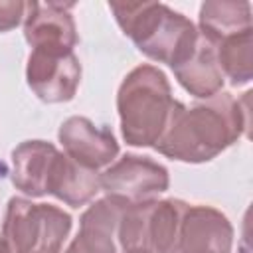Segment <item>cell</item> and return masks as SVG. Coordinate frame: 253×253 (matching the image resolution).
<instances>
[{
    "instance_id": "obj_1",
    "label": "cell",
    "mask_w": 253,
    "mask_h": 253,
    "mask_svg": "<svg viewBox=\"0 0 253 253\" xmlns=\"http://www.w3.org/2000/svg\"><path fill=\"white\" fill-rule=\"evenodd\" d=\"M125 32L138 47L174 69L186 63L196 51V32L188 20L160 4H113Z\"/></svg>"
},
{
    "instance_id": "obj_2",
    "label": "cell",
    "mask_w": 253,
    "mask_h": 253,
    "mask_svg": "<svg viewBox=\"0 0 253 253\" xmlns=\"http://www.w3.org/2000/svg\"><path fill=\"white\" fill-rule=\"evenodd\" d=\"M119 109L123 134L130 144L156 142L174 109L164 75L152 67L134 69L123 83Z\"/></svg>"
},
{
    "instance_id": "obj_3",
    "label": "cell",
    "mask_w": 253,
    "mask_h": 253,
    "mask_svg": "<svg viewBox=\"0 0 253 253\" xmlns=\"http://www.w3.org/2000/svg\"><path fill=\"white\" fill-rule=\"evenodd\" d=\"M69 215L55 208L12 200L4 227V239H0V251L57 253V247L69 231Z\"/></svg>"
},
{
    "instance_id": "obj_4",
    "label": "cell",
    "mask_w": 253,
    "mask_h": 253,
    "mask_svg": "<svg viewBox=\"0 0 253 253\" xmlns=\"http://www.w3.org/2000/svg\"><path fill=\"white\" fill-rule=\"evenodd\" d=\"M103 188L113 194L115 200L128 206V202L144 200L156 192H162L168 186L166 170L140 156H125L115 168L107 170Z\"/></svg>"
},
{
    "instance_id": "obj_5",
    "label": "cell",
    "mask_w": 253,
    "mask_h": 253,
    "mask_svg": "<svg viewBox=\"0 0 253 253\" xmlns=\"http://www.w3.org/2000/svg\"><path fill=\"white\" fill-rule=\"evenodd\" d=\"M28 81L43 101H65L73 97L79 81L77 59L69 53L34 51L28 67Z\"/></svg>"
},
{
    "instance_id": "obj_6",
    "label": "cell",
    "mask_w": 253,
    "mask_h": 253,
    "mask_svg": "<svg viewBox=\"0 0 253 253\" xmlns=\"http://www.w3.org/2000/svg\"><path fill=\"white\" fill-rule=\"evenodd\" d=\"M30 10L34 12L26 24V38L36 45V51L69 53L75 42L71 18L53 4H32Z\"/></svg>"
},
{
    "instance_id": "obj_7",
    "label": "cell",
    "mask_w": 253,
    "mask_h": 253,
    "mask_svg": "<svg viewBox=\"0 0 253 253\" xmlns=\"http://www.w3.org/2000/svg\"><path fill=\"white\" fill-rule=\"evenodd\" d=\"M59 138L67 146L69 154L77 160V164L85 168L107 164L117 154L113 134L107 130H95L87 119H69L61 126Z\"/></svg>"
},
{
    "instance_id": "obj_8",
    "label": "cell",
    "mask_w": 253,
    "mask_h": 253,
    "mask_svg": "<svg viewBox=\"0 0 253 253\" xmlns=\"http://www.w3.org/2000/svg\"><path fill=\"white\" fill-rule=\"evenodd\" d=\"M57 152L40 140L26 142L14 150V184L26 194L40 196L47 192V180Z\"/></svg>"
},
{
    "instance_id": "obj_9",
    "label": "cell",
    "mask_w": 253,
    "mask_h": 253,
    "mask_svg": "<svg viewBox=\"0 0 253 253\" xmlns=\"http://www.w3.org/2000/svg\"><path fill=\"white\" fill-rule=\"evenodd\" d=\"M123 204L113 198V202H99L93 206L81 223V233L73 241L67 253H115L111 233L115 227L117 206Z\"/></svg>"
},
{
    "instance_id": "obj_10",
    "label": "cell",
    "mask_w": 253,
    "mask_h": 253,
    "mask_svg": "<svg viewBox=\"0 0 253 253\" xmlns=\"http://www.w3.org/2000/svg\"><path fill=\"white\" fill-rule=\"evenodd\" d=\"M176 73L182 81V85L198 95H208L211 93L219 79L213 71V61H211V49L208 43H198L194 55L182 63L180 67H176Z\"/></svg>"
},
{
    "instance_id": "obj_11",
    "label": "cell",
    "mask_w": 253,
    "mask_h": 253,
    "mask_svg": "<svg viewBox=\"0 0 253 253\" xmlns=\"http://www.w3.org/2000/svg\"><path fill=\"white\" fill-rule=\"evenodd\" d=\"M22 4H0V30L12 28L22 16Z\"/></svg>"
}]
</instances>
